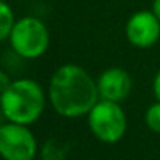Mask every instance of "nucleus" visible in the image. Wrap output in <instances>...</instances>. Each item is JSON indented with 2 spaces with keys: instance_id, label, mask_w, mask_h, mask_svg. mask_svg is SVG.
I'll list each match as a JSON object with an SVG mask.
<instances>
[{
  "instance_id": "9b49d317",
  "label": "nucleus",
  "mask_w": 160,
  "mask_h": 160,
  "mask_svg": "<svg viewBox=\"0 0 160 160\" xmlns=\"http://www.w3.org/2000/svg\"><path fill=\"white\" fill-rule=\"evenodd\" d=\"M154 94H155V99L160 102V71L155 74V78H154Z\"/></svg>"
},
{
  "instance_id": "0eeeda50",
  "label": "nucleus",
  "mask_w": 160,
  "mask_h": 160,
  "mask_svg": "<svg viewBox=\"0 0 160 160\" xmlns=\"http://www.w3.org/2000/svg\"><path fill=\"white\" fill-rule=\"evenodd\" d=\"M101 99L121 104L132 91V77L122 68H108L98 78Z\"/></svg>"
},
{
  "instance_id": "20e7f679",
  "label": "nucleus",
  "mask_w": 160,
  "mask_h": 160,
  "mask_svg": "<svg viewBox=\"0 0 160 160\" xmlns=\"http://www.w3.org/2000/svg\"><path fill=\"white\" fill-rule=\"evenodd\" d=\"M87 116L91 133L102 143L113 144L122 140L126 135L127 118L121 104L118 102L101 99Z\"/></svg>"
},
{
  "instance_id": "9d476101",
  "label": "nucleus",
  "mask_w": 160,
  "mask_h": 160,
  "mask_svg": "<svg viewBox=\"0 0 160 160\" xmlns=\"http://www.w3.org/2000/svg\"><path fill=\"white\" fill-rule=\"evenodd\" d=\"M63 148L57 140H49L42 148V160H63Z\"/></svg>"
},
{
  "instance_id": "423d86ee",
  "label": "nucleus",
  "mask_w": 160,
  "mask_h": 160,
  "mask_svg": "<svg viewBox=\"0 0 160 160\" xmlns=\"http://www.w3.org/2000/svg\"><path fill=\"white\" fill-rule=\"evenodd\" d=\"M126 38L138 49L152 47L160 39V19L148 10L133 13L126 24Z\"/></svg>"
},
{
  "instance_id": "7ed1b4c3",
  "label": "nucleus",
  "mask_w": 160,
  "mask_h": 160,
  "mask_svg": "<svg viewBox=\"0 0 160 160\" xmlns=\"http://www.w3.org/2000/svg\"><path fill=\"white\" fill-rule=\"evenodd\" d=\"M11 49L22 58L33 60L42 57L50 44V33L46 24L33 16L16 21L10 35Z\"/></svg>"
},
{
  "instance_id": "39448f33",
  "label": "nucleus",
  "mask_w": 160,
  "mask_h": 160,
  "mask_svg": "<svg viewBox=\"0 0 160 160\" xmlns=\"http://www.w3.org/2000/svg\"><path fill=\"white\" fill-rule=\"evenodd\" d=\"M0 152L5 160H33L38 143L27 126L8 121L0 127Z\"/></svg>"
},
{
  "instance_id": "f03ea898",
  "label": "nucleus",
  "mask_w": 160,
  "mask_h": 160,
  "mask_svg": "<svg viewBox=\"0 0 160 160\" xmlns=\"http://www.w3.org/2000/svg\"><path fill=\"white\" fill-rule=\"evenodd\" d=\"M2 113L10 122L30 126L39 119L46 107L41 85L32 78H19L2 91Z\"/></svg>"
},
{
  "instance_id": "f257e3e1",
  "label": "nucleus",
  "mask_w": 160,
  "mask_h": 160,
  "mask_svg": "<svg viewBox=\"0 0 160 160\" xmlns=\"http://www.w3.org/2000/svg\"><path fill=\"white\" fill-rule=\"evenodd\" d=\"M98 82L80 66H60L49 83V99L53 110L64 118H80L91 112L99 101Z\"/></svg>"
},
{
  "instance_id": "ddd939ff",
  "label": "nucleus",
  "mask_w": 160,
  "mask_h": 160,
  "mask_svg": "<svg viewBox=\"0 0 160 160\" xmlns=\"http://www.w3.org/2000/svg\"><path fill=\"white\" fill-rule=\"evenodd\" d=\"M152 11H154L155 16L160 19V0H154V3H152Z\"/></svg>"
},
{
  "instance_id": "6e6552de",
  "label": "nucleus",
  "mask_w": 160,
  "mask_h": 160,
  "mask_svg": "<svg viewBox=\"0 0 160 160\" xmlns=\"http://www.w3.org/2000/svg\"><path fill=\"white\" fill-rule=\"evenodd\" d=\"M14 13L7 2L0 3V39H8L14 27Z\"/></svg>"
},
{
  "instance_id": "f8f14e48",
  "label": "nucleus",
  "mask_w": 160,
  "mask_h": 160,
  "mask_svg": "<svg viewBox=\"0 0 160 160\" xmlns=\"http://www.w3.org/2000/svg\"><path fill=\"white\" fill-rule=\"evenodd\" d=\"M0 80H2V91L7 90V88L11 85V82H8V77H7L5 72H0Z\"/></svg>"
},
{
  "instance_id": "1a4fd4ad",
  "label": "nucleus",
  "mask_w": 160,
  "mask_h": 160,
  "mask_svg": "<svg viewBox=\"0 0 160 160\" xmlns=\"http://www.w3.org/2000/svg\"><path fill=\"white\" fill-rule=\"evenodd\" d=\"M144 122L149 130H152L154 133H160V102L158 101L146 110Z\"/></svg>"
}]
</instances>
